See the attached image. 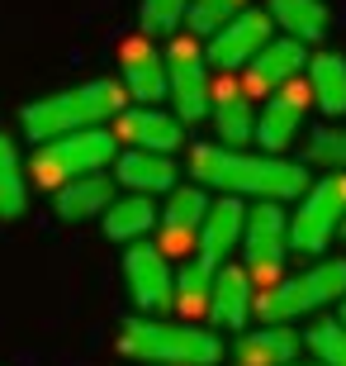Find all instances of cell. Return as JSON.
I'll return each mask as SVG.
<instances>
[{
    "label": "cell",
    "instance_id": "cell-29",
    "mask_svg": "<svg viewBox=\"0 0 346 366\" xmlns=\"http://www.w3.org/2000/svg\"><path fill=\"white\" fill-rule=\"evenodd\" d=\"M190 0H143V34L157 39V34H175L185 24Z\"/></svg>",
    "mask_w": 346,
    "mask_h": 366
},
{
    "label": "cell",
    "instance_id": "cell-15",
    "mask_svg": "<svg viewBox=\"0 0 346 366\" xmlns=\"http://www.w3.org/2000/svg\"><path fill=\"white\" fill-rule=\"evenodd\" d=\"M209 219V200L200 186H175L171 204L161 214V252H185L190 243H200V229Z\"/></svg>",
    "mask_w": 346,
    "mask_h": 366
},
{
    "label": "cell",
    "instance_id": "cell-30",
    "mask_svg": "<svg viewBox=\"0 0 346 366\" xmlns=\"http://www.w3.org/2000/svg\"><path fill=\"white\" fill-rule=\"evenodd\" d=\"M308 162L327 167V172H346V129H318L308 138Z\"/></svg>",
    "mask_w": 346,
    "mask_h": 366
},
{
    "label": "cell",
    "instance_id": "cell-24",
    "mask_svg": "<svg viewBox=\"0 0 346 366\" xmlns=\"http://www.w3.org/2000/svg\"><path fill=\"white\" fill-rule=\"evenodd\" d=\"M29 204V177L10 134H0V219H19Z\"/></svg>",
    "mask_w": 346,
    "mask_h": 366
},
{
    "label": "cell",
    "instance_id": "cell-5",
    "mask_svg": "<svg viewBox=\"0 0 346 366\" xmlns=\"http://www.w3.org/2000/svg\"><path fill=\"white\" fill-rule=\"evenodd\" d=\"M332 300H346V262H318L308 272L290 276V281L266 285V295H256V314L266 324H285V319H299V314H313Z\"/></svg>",
    "mask_w": 346,
    "mask_h": 366
},
{
    "label": "cell",
    "instance_id": "cell-21",
    "mask_svg": "<svg viewBox=\"0 0 346 366\" xmlns=\"http://www.w3.org/2000/svg\"><path fill=\"white\" fill-rule=\"evenodd\" d=\"M213 124H218V138L228 148H242V143H256V109L247 100V86H223L213 95Z\"/></svg>",
    "mask_w": 346,
    "mask_h": 366
},
{
    "label": "cell",
    "instance_id": "cell-28",
    "mask_svg": "<svg viewBox=\"0 0 346 366\" xmlns=\"http://www.w3.org/2000/svg\"><path fill=\"white\" fill-rule=\"evenodd\" d=\"M308 347L322 366H346V324L342 319H327V324L308 328Z\"/></svg>",
    "mask_w": 346,
    "mask_h": 366
},
{
    "label": "cell",
    "instance_id": "cell-8",
    "mask_svg": "<svg viewBox=\"0 0 346 366\" xmlns=\"http://www.w3.org/2000/svg\"><path fill=\"white\" fill-rule=\"evenodd\" d=\"M294 247L290 238V214L280 209V200H261L247 209V229H242V252H247V272L270 281L285 267V252Z\"/></svg>",
    "mask_w": 346,
    "mask_h": 366
},
{
    "label": "cell",
    "instance_id": "cell-7",
    "mask_svg": "<svg viewBox=\"0 0 346 366\" xmlns=\"http://www.w3.org/2000/svg\"><path fill=\"white\" fill-rule=\"evenodd\" d=\"M166 76H171V105L185 124L213 114V86H209V53L190 39H175L166 53Z\"/></svg>",
    "mask_w": 346,
    "mask_h": 366
},
{
    "label": "cell",
    "instance_id": "cell-32",
    "mask_svg": "<svg viewBox=\"0 0 346 366\" xmlns=\"http://www.w3.org/2000/svg\"><path fill=\"white\" fill-rule=\"evenodd\" d=\"M285 366H299V362H285Z\"/></svg>",
    "mask_w": 346,
    "mask_h": 366
},
{
    "label": "cell",
    "instance_id": "cell-9",
    "mask_svg": "<svg viewBox=\"0 0 346 366\" xmlns=\"http://www.w3.org/2000/svg\"><path fill=\"white\" fill-rule=\"evenodd\" d=\"M270 29H275L270 10H242L238 19H228V24L213 34L204 53H209V62L218 71H238L270 43Z\"/></svg>",
    "mask_w": 346,
    "mask_h": 366
},
{
    "label": "cell",
    "instance_id": "cell-12",
    "mask_svg": "<svg viewBox=\"0 0 346 366\" xmlns=\"http://www.w3.org/2000/svg\"><path fill=\"white\" fill-rule=\"evenodd\" d=\"M119 67H123V86L138 105H157L161 95H171V76H166V57L152 48L147 39H128L119 48Z\"/></svg>",
    "mask_w": 346,
    "mask_h": 366
},
{
    "label": "cell",
    "instance_id": "cell-14",
    "mask_svg": "<svg viewBox=\"0 0 346 366\" xmlns=\"http://www.w3.org/2000/svg\"><path fill=\"white\" fill-rule=\"evenodd\" d=\"M119 138L133 143V148H147V152H171L185 138V119L180 114H166L157 105H133V109L119 114Z\"/></svg>",
    "mask_w": 346,
    "mask_h": 366
},
{
    "label": "cell",
    "instance_id": "cell-25",
    "mask_svg": "<svg viewBox=\"0 0 346 366\" xmlns=\"http://www.w3.org/2000/svg\"><path fill=\"white\" fill-rule=\"evenodd\" d=\"M157 224V209H152V195H128V200H114L105 214V233L114 243H138L147 229Z\"/></svg>",
    "mask_w": 346,
    "mask_h": 366
},
{
    "label": "cell",
    "instance_id": "cell-26",
    "mask_svg": "<svg viewBox=\"0 0 346 366\" xmlns=\"http://www.w3.org/2000/svg\"><path fill=\"white\" fill-rule=\"evenodd\" d=\"M213 276H218V267H209L204 257L185 262V272L175 276V305H180L185 314L209 310L213 305Z\"/></svg>",
    "mask_w": 346,
    "mask_h": 366
},
{
    "label": "cell",
    "instance_id": "cell-31",
    "mask_svg": "<svg viewBox=\"0 0 346 366\" xmlns=\"http://www.w3.org/2000/svg\"><path fill=\"white\" fill-rule=\"evenodd\" d=\"M337 319H342V324H346V300H342V314H337Z\"/></svg>",
    "mask_w": 346,
    "mask_h": 366
},
{
    "label": "cell",
    "instance_id": "cell-2",
    "mask_svg": "<svg viewBox=\"0 0 346 366\" xmlns=\"http://www.w3.org/2000/svg\"><path fill=\"white\" fill-rule=\"evenodd\" d=\"M128 86L123 81H86V86H71V91H57V95H43L34 105H24V134L29 138H57V134H76V129H100V124L119 119L128 109Z\"/></svg>",
    "mask_w": 346,
    "mask_h": 366
},
{
    "label": "cell",
    "instance_id": "cell-1",
    "mask_svg": "<svg viewBox=\"0 0 346 366\" xmlns=\"http://www.w3.org/2000/svg\"><path fill=\"white\" fill-rule=\"evenodd\" d=\"M190 177L223 195H256V200H294L308 190V172L275 152H242L228 143H200L190 152Z\"/></svg>",
    "mask_w": 346,
    "mask_h": 366
},
{
    "label": "cell",
    "instance_id": "cell-18",
    "mask_svg": "<svg viewBox=\"0 0 346 366\" xmlns=\"http://www.w3.org/2000/svg\"><path fill=\"white\" fill-rule=\"evenodd\" d=\"M256 310V290H252V272L247 267H218V276H213V324L223 328H242L247 319H252Z\"/></svg>",
    "mask_w": 346,
    "mask_h": 366
},
{
    "label": "cell",
    "instance_id": "cell-20",
    "mask_svg": "<svg viewBox=\"0 0 346 366\" xmlns=\"http://www.w3.org/2000/svg\"><path fill=\"white\" fill-rule=\"evenodd\" d=\"M299 357V333L285 324H266L238 342V366H285Z\"/></svg>",
    "mask_w": 346,
    "mask_h": 366
},
{
    "label": "cell",
    "instance_id": "cell-10",
    "mask_svg": "<svg viewBox=\"0 0 346 366\" xmlns=\"http://www.w3.org/2000/svg\"><path fill=\"white\" fill-rule=\"evenodd\" d=\"M123 276H128V295H133L138 310L161 314V310L175 305V276L166 267V252L161 247H147V243L128 247L123 252Z\"/></svg>",
    "mask_w": 346,
    "mask_h": 366
},
{
    "label": "cell",
    "instance_id": "cell-19",
    "mask_svg": "<svg viewBox=\"0 0 346 366\" xmlns=\"http://www.w3.org/2000/svg\"><path fill=\"white\" fill-rule=\"evenodd\" d=\"M119 181L138 195H157V190H175V162L166 152H147V148H128L119 157Z\"/></svg>",
    "mask_w": 346,
    "mask_h": 366
},
{
    "label": "cell",
    "instance_id": "cell-22",
    "mask_svg": "<svg viewBox=\"0 0 346 366\" xmlns=\"http://www.w3.org/2000/svg\"><path fill=\"white\" fill-rule=\"evenodd\" d=\"M266 10L275 19V29H285L290 39H304V43H318L332 24L322 0H266Z\"/></svg>",
    "mask_w": 346,
    "mask_h": 366
},
{
    "label": "cell",
    "instance_id": "cell-17",
    "mask_svg": "<svg viewBox=\"0 0 346 366\" xmlns=\"http://www.w3.org/2000/svg\"><path fill=\"white\" fill-rule=\"evenodd\" d=\"M114 204V181L105 172H86V177L57 186V219L62 224H86L95 214H109Z\"/></svg>",
    "mask_w": 346,
    "mask_h": 366
},
{
    "label": "cell",
    "instance_id": "cell-16",
    "mask_svg": "<svg viewBox=\"0 0 346 366\" xmlns=\"http://www.w3.org/2000/svg\"><path fill=\"white\" fill-rule=\"evenodd\" d=\"M242 229H247V204L238 200V195H223L218 204H209V219H204L200 229V257L209 262V267H223L228 252L233 247H242Z\"/></svg>",
    "mask_w": 346,
    "mask_h": 366
},
{
    "label": "cell",
    "instance_id": "cell-11",
    "mask_svg": "<svg viewBox=\"0 0 346 366\" xmlns=\"http://www.w3.org/2000/svg\"><path fill=\"white\" fill-rule=\"evenodd\" d=\"M308 100H313V91L299 86V81H290L261 105V114H256V143H261V152H285L294 138H299L304 114H308Z\"/></svg>",
    "mask_w": 346,
    "mask_h": 366
},
{
    "label": "cell",
    "instance_id": "cell-6",
    "mask_svg": "<svg viewBox=\"0 0 346 366\" xmlns=\"http://www.w3.org/2000/svg\"><path fill=\"white\" fill-rule=\"evenodd\" d=\"M342 224H346V172H327L322 181H313L299 195V209L290 219V238L299 252L318 257L322 247L342 233Z\"/></svg>",
    "mask_w": 346,
    "mask_h": 366
},
{
    "label": "cell",
    "instance_id": "cell-13",
    "mask_svg": "<svg viewBox=\"0 0 346 366\" xmlns=\"http://www.w3.org/2000/svg\"><path fill=\"white\" fill-rule=\"evenodd\" d=\"M308 67V53H304V39H270L261 53L247 62V91H280V86L299 81V71Z\"/></svg>",
    "mask_w": 346,
    "mask_h": 366
},
{
    "label": "cell",
    "instance_id": "cell-33",
    "mask_svg": "<svg viewBox=\"0 0 346 366\" xmlns=\"http://www.w3.org/2000/svg\"><path fill=\"white\" fill-rule=\"evenodd\" d=\"M342 238H346V224H342Z\"/></svg>",
    "mask_w": 346,
    "mask_h": 366
},
{
    "label": "cell",
    "instance_id": "cell-27",
    "mask_svg": "<svg viewBox=\"0 0 346 366\" xmlns=\"http://www.w3.org/2000/svg\"><path fill=\"white\" fill-rule=\"evenodd\" d=\"M238 14H242V0H190L185 24H190V34L213 39V34H218L228 19H238Z\"/></svg>",
    "mask_w": 346,
    "mask_h": 366
},
{
    "label": "cell",
    "instance_id": "cell-4",
    "mask_svg": "<svg viewBox=\"0 0 346 366\" xmlns=\"http://www.w3.org/2000/svg\"><path fill=\"white\" fill-rule=\"evenodd\" d=\"M114 143L119 134H109L105 124L100 129H76V134H57V138H43V148L34 152V186H67V181L86 177V172H100V167L114 162Z\"/></svg>",
    "mask_w": 346,
    "mask_h": 366
},
{
    "label": "cell",
    "instance_id": "cell-3",
    "mask_svg": "<svg viewBox=\"0 0 346 366\" xmlns=\"http://www.w3.org/2000/svg\"><path fill=\"white\" fill-rule=\"evenodd\" d=\"M119 352L133 362L161 366H213L223 357V342L209 328L195 324H157V319H128L119 333Z\"/></svg>",
    "mask_w": 346,
    "mask_h": 366
},
{
    "label": "cell",
    "instance_id": "cell-23",
    "mask_svg": "<svg viewBox=\"0 0 346 366\" xmlns=\"http://www.w3.org/2000/svg\"><path fill=\"white\" fill-rule=\"evenodd\" d=\"M308 91L322 114H346V57L342 53H318L308 57Z\"/></svg>",
    "mask_w": 346,
    "mask_h": 366
}]
</instances>
